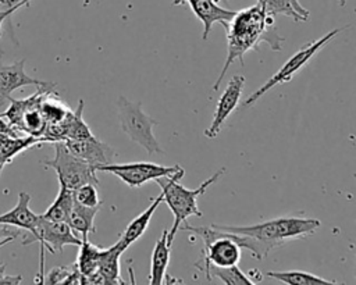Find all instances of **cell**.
Wrapping results in <instances>:
<instances>
[{"label": "cell", "instance_id": "6da1fadb", "mask_svg": "<svg viewBox=\"0 0 356 285\" xmlns=\"http://www.w3.org/2000/svg\"><path fill=\"white\" fill-rule=\"evenodd\" d=\"M225 29L228 39V56L216 83L211 88L213 90H218L232 61L238 58L241 64H243L242 61L246 51L256 49L261 42H267L273 50H280L281 43L284 42V38H281L275 31L274 17L270 15L259 1L252 7L236 11Z\"/></svg>", "mask_w": 356, "mask_h": 285}, {"label": "cell", "instance_id": "7a4b0ae2", "mask_svg": "<svg viewBox=\"0 0 356 285\" xmlns=\"http://www.w3.org/2000/svg\"><path fill=\"white\" fill-rule=\"evenodd\" d=\"M224 171H225V168L217 170L211 177H209L206 181H203L195 189H188L179 184L181 178L185 174L184 168H181V167L170 177H161V178L154 179L159 184V186L161 188L163 200L167 203V206L170 207V210L174 214V222L167 235L170 245H172L175 234L178 232L181 224H184L188 217H191V215L202 217L203 215V213L197 207V197L200 195H203L206 192V189L224 174Z\"/></svg>", "mask_w": 356, "mask_h": 285}, {"label": "cell", "instance_id": "3957f363", "mask_svg": "<svg viewBox=\"0 0 356 285\" xmlns=\"http://www.w3.org/2000/svg\"><path fill=\"white\" fill-rule=\"evenodd\" d=\"M320 225L321 222L317 218L295 217V215H282V217H277V218L261 221L252 225L211 224V227L221 231L253 236L260 242L268 245L271 249L281 246L288 241L309 236Z\"/></svg>", "mask_w": 356, "mask_h": 285}, {"label": "cell", "instance_id": "277c9868", "mask_svg": "<svg viewBox=\"0 0 356 285\" xmlns=\"http://www.w3.org/2000/svg\"><path fill=\"white\" fill-rule=\"evenodd\" d=\"M117 110L121 131L132 142L143 147L149 156L164 154L153 133V127L159 122L142 110L139 101H131L125 96H120L117 99Z\"/></svg>", "mask_w": 356, "mask_h": 285}, {"label": "cell", "instance_id": "5b68a950", "mask_svg": "<svg viewBox=\"0 0 356 285\" xmlns=\"http://www.w3.org/2000/svg\"><path fill=\"white\" fill-rule=\"evenodd\" d=\"M343 31V28H337L334 31H330L328 33H325L324 36H321L320 39L314 40V42H310V43H306L303 47H300L292 57H289L284 65L268 79L257 90H254L245 101H243V106L245 107H249L252 106L256 100H259L261 96H264L270 89H273L274 86L277 85H282V83H286L289 82L293 75L302 70L320 50L321 47H324L327 43H330L338 33H341Z\"/></svg>", "mask_w": 356, "mask_h": 285}, {"label": "cell", "instance_id": "8992f818", "mask_svg": "<svg viewBox=\"0 0 356 285\" xmlns=\"http://www.w3.org/2000/svg\"><path fill=\"white\" fill-rule=\"evenodd\" d=\"M53 143H54V157L51 160H43L42 164L56 171L60 185H64L71 190H74L75 188L86 182L99 185V179L96 177L97 171L92 164L70 153L63 140L53 142Z\"/></svg>", "mask_w": 356, "mask_h": 285}, {"label": "cell", "instance_id": "52a82bcc", "mask_svg": "<svg viewBox=\"0 0 356 285\" xmlns=\"http://www.w3.org/2000/svg\"><path fill=\"white\" fill-rule=\"evenodd\" d=\"M38 242L40 243V267L36 277V282L43 284L44 277V249L50 253H61L65 245H81V238H78L67 221H50L39 217L38 222Z\"/></svg>", "mask_w": 356, "mask_h": 285}, {"label": "cell", "instance_id": "ba28073f", "mask_svg": "<svg viewBox=\"0 0 356 285\" xmlns=\"http://www.w3.org/2000/svg\"><path fill=\"white\" fill-rule=\"evenodd\" d=\"M177 170H179V165L165 167L154 163H146V161H136V163H125V164H103L97 165L96 171L108 172L115 177H118L124 184H127L129 188H139L143 184L149 181H154L161 177H170Z\"/></svg>", "mask_w": 356, "mask_h": 285}, {"label": "cell", "instance_id": "9c48e42d", "mask_svg": "<svg viewBox=\"0 0 356 285\" xmlns=\"http://www.w3.org/2000/svg\"><path fill=\"white\" fill-rule=\"evenodd\" d=\"M243 86H245V76L243 75L238 74V75H234L229 79V82L227 83L224 92H222V95L220 96V99L217 101L211 124L204 131L206 138L214 139L220 133V131H221L222 125L225 124L227 118L229 117V114L238 107V104L241 101V97H242Z\"/></svg>", "mask_w": 356, "mask_h": 285}, {"label": "cell", "instance_id": "30bf717a", "mask_svg": "<svg viewBox=\"0 0 356 285\" xmlns=\"http://www.w3.org/2000/svg\"><path fill=\"white\" fill-rule=\"evenodd\" d=\"M29 202H31V195L26 192H19L17 204L10 211L0 214V224H6L18 229L28 231V236H24L22 245L38 242V238H39L38 222L40 215L35 214L31 210Z\"/></svg>", "mask_w": 356, "mask_h": 285}, {"label": "cell", "instance_id": "8fae6325", "mask_svg": "<svg viewBox=\"0 0 356 285\" xmlns=\"http://www.w3.org/2000/svg\"><path fill=\"white\" fill-rule=\"evenodd\" d=\"M63 142L70 153L92 164L95 168L97 165L111 163L113 157L115 156L114 149L97 139L96 136L88 139H65Z\"/></svg>", "mask_w": 356, "mask_h": 285}, {"label": "cell", "instance_id": "7c38bea8", "mask_svg": "<svg viewBox=\"0 0 356 285\" xmlns=\"http://www.w3.org/2000/svg\"><path fill=\"white\" fill-rule=\"evenodd\" d=\"M24 67H25L24 58L11 65L0 64V103L3 100H7L14 90L28 85H35L36 88L57 86L56 82H46V81H40L29 76L25 72Z\"/></svg>", "mask_w": 356, "mask_h": 285}, {"label": "cell", "instance_id": "4fadbf2b", "mask_svg": "<svg viewBox=\"0 0 356 285\" xmlns=\"http://www.w3.org/2000/svg\"><path fill=\"white\" fill-rule=\"evenodd\" d=\"M185 3L189 4L193 14L203 24V33H202L203 40H207L211 32V28L216 22H220L224 26H227L236 13V11L221 7L216 0H185Z\"/></svg>", "mask_w": 356, "mask_h": 285}, {"label": "cell", "instance_id": "5bb4252c", "mask_svg": "<svg viewBox=\"0 0 356 285\" xmlns=\"http://www.w3.org/2000/svg\"><path fill=\"white\" fill-rule=\"evenodd\" d=\"M168 229H163L161 236L156 241L152 257H150V272H149V284L152 285H160L165 281L167 268L170 263V254H171V245L167 239Z\"/></svg>", "mask_w": 356, "mask_h": 285}, {"label": "cell", "instance_id": "9a60e30c", "mask_svg": "<svg viewBox=\"0 0 356 285\" xmlns=\"http://www.w3.org/2000/svg\"><path fill=\"white\" fill-rule=\"evenodd\" d=\"M163 202V192L152 202V204L145 209L139 215H136L125 228V231L122 232L121 238L118 239V243L121 245V247L124 249V252L134 243L136 242L143 234L145 231L147 229L149 224H150V220L154 214V211L157 210V207L160 206V203Z\"/></svg>", "mask_w": 356, "mask_h": 285}, {"label": "cell", "instance_id": "2e32d148", "mask_svg": "<svg viewBox=\"0 0 356 285\" xmlns=\"http://www.w3.org/2000/svg\"><path fill=\"white\" fill-rule=\"evenodd\" d=\"M99 210H100V207H88V206L79 204L74 200V204L67 217V224L71 227V229L74 232L81 234L82 238H88L89 234L96 232L95 217Z\"/></svg>", "mask_w": 356, "mask_h": 285}, {"label": "cell", "instance_id": "e0dca14e", "mask_svg": "<svg viewBox=\"0 0 356 285\" xmlns=\"http://www.w3.org/2000/svg\"><path fill=\"white\" fill-rule=\"evenodd\" d=\"M124 253V249L118 243V241L110 246L103 247L97 271L102 275L104 284H121V275H120V257Z\"/></svg>", "mask_w": 356, "mask_h": 285}, {"label": "cell", "instance_id": "ac0fdd59", "mask_svg": "<svg viewBox=\"0 0 356 285\" xmlns=\"http://www.w3.org/2000/svg\"><path fill=\"white\" fill-rule=\"evenodd\" d=\"M263 4L264 10L275 17V15H285L292 18L296 22L309 21L310 13L306 10L299 0H256Z\"/></svg>", "mask_w": 356, "mask_h": 285}, {"label": "cell", "instance_id": "d6986e66", "mask_svg": "<svg viewBox=\"0 0 356 285\" xmlns=\"http://www.w3.org/2000/svg\"><path fill=\"white\" fill-rule=\"evenodd\" d=\"M40 143H43L42 138H35L29 135L25 138H19V136L14 138V136H7L0 133V174L3 167L7 163H10L18 153Z\"/></svg>", "mask_w": 356, "mask_h": 285}, {"label": "cell", "instance_id": "ffe728a7", "mask_svg": "<svg viewBox=\"0 0 356 285\" xmlns=\"http://www.w3.org/2000/svg\"><path fill=\"white\" fill-rule=\"evenodd\" d=\"M267 277L277 279L282 284L289 285H324V284H337L335 281L318 277L316 274L300 271V270H291V271H267Z\"/></svg>", "mask_w": 356, "mask_h": 285}, {"label": "cell", "instance_id": "44dd1931", "mask_svg": "<svg viewBox=\"0 0 356 285\" xmlns=\"http://www.w3.org/2000/svg\"><path fill=\"white\" fill-rule=\"evenodd\" d=\"M103 247H99L88 241V238L81 239L79 245V252L76 256L75 266L81 275H89L97 271L99 267V260L102 254Z\"/></svg>", "mask_w": 356, "mask_h": 285}, {"label": "cell", "instance_id": "7402d4cb", "mask_svg": "<svg viewBox=\"0 0 356 285\" xmlns=\"http://www.w3.org/2000/svg\"><path fill=\"white\" fill-rule=\"evenodd\" d=\"M206 278L210 281L211 278H218L222 284L227 285H254V281L245 274L238 264L229 267H218V266H209Z\"/></svg>", "mask_w": 356, "mask_h": 285}, {"label": "cell", "instance_id": "603a6c76", "mask_svg": "<svg viewBox=\"0 0 356 285\" xmlns=\"http://www.w3.org/2000/svg\"><path fill=\"white\" fill-rule=\"evenodd\" d=\"M72 204H74L72 190L65 188L64 185H60L57 197L47 207V210L40 215L46 220H50V221H67V217L70 214V210H71Z\"/></svg>", "mask_w": 356, "mask_h": 285}, {"label": "cell", "instance_id": "cb8c5ba5", "mask_svg": "<svg viewBox=\"0 0 356 285\" xmlns=\"http://www.w3.org/2000/svg\"><path fill=\"white\" fill-rule=\"evenodd\" d=\"M82 111H83V100L81 99L78 101V108L74 113L71 111V114H70V117L67 120L65 139H88V138H93L95 136L92 133V131L89 129L88 124L83 121Z\"/></svg>", "mask_w": 356, "mask_h": 285}, {"label": "cell", "instance_id": "d4e9b609", "mask_svg": "<svg viewBox=\"0 0 356 285\" xmlns=\"http://www.w3.org/2000/svg\"><path fill=\"white\" fill-rule=\"evenodd\" d=\"M43 284H81V272L75 264L54 267L43 277Z\"/></svg>", "mask_w": 356, "mask_h": 285}, {"label": "cell", "instance_id": "484cf974", "mask_svg": "<svg viewBox=\"0 0 356 285\" xmlns=\"http://www.w3.org/2000/svg\"><path fill=\"white\" fill-rule=\"evenodd\" d=\"M74 200L79 204L88 206V207H100L102 206V199L99 196L97 185L92 182H86L72 190Z\"/></svg>", "mask_w": 356, "mask_h": 285}, {"label": "cell", "instance_id": "4316f807", "mask_svg": "<svg viewBox=\"0 0 356 285\" xmlns=\"http://www.w3.org/2000/svg\"><path fill=\"white\" fill-rule=\"evenodd\" d=\"M18 236H22L21 229H18V228L13 229V228H10V225L0 224V247L4 246L6 243L13 242V241L17 239Z\"/></svg>", "mask_w": 356, "mask_h": 285}, {"label": "cell", "instance_id": "83f0119b", "mask_svg": "<svg viewBox=\"0 0 356 285\" xmlns=\"http://www.w3.org/2000/svg\"><path fill=\"white\" fill-rule=\"evenodd\" d=\"M31 0H0V10H18L24 6H29Z\"/></svg>", "mask_w": 356, "mask_h": 285}, {"label": "cell", "instance_id": "f1b7e54d", "mask_svg": "<svg viewBox=\"0 0 356 285\" xmlns=\"http://www.w3.org/2000/svg\"><path fill=\"white\" fill-rule=\"evenodd\" d=\"M21 281H22L21 275H7V274L0 275V285H15V284H19Z\"/></svg>", "mask_w": 356, "mask_h": 285}, {"label": "cell", "instance_id": "f546056e", "mask_svg": "<svg viewBox=\"0 0 356 285\" xmlns=\"http://www.w3.org/2000/svg\"><path fill=\"white\" fill-rule=\"evenodd\" d=\"M17 10L14 8H10V10H0V36H1V26H3V22L11 15L14 14ZM1 57H3V51H1V46H0V64H1Z\"/></svg>", "mask_w": 356, "mask_h": 285}, {"label": "cell", "instance_id": "4dcf8cb0", "mask_svg": "<svg viewBox=\"0 0 356 285\" xmlns=\"http://www.w3.org/2000/svg\"><path fill=\"white\" fill-rule=\"evenodd\" d=\"M3 274H6V264L0 261V275H3Z\"/></svg>", "mask_w": 356, "mask_h": 285}, {"label": "cell", "instance_id": "1f68e13d", "mask_svg": "<svg viewBox=\"0 0 356 285\" xmlns=\"http://www.w3.org/2000/svg\"><path fill=\"white\" fill-rule=\"evenodd\" d=\"M185 3V0H172V4L174 6H181V4H184Z\"/></svg>", "mask_w": 356, "mask_h": 285}, {"label": "cell", "instance_id": "d6a6232c", "mask_svg": "<svg viewBox=\"0 0 356 285\" xmlns=\"http://www.w3.org/2000/svg\"><path fill=\"white\" fill-rule=\"evenodd\" d=\"M338 1H339V4H341V6H345V3H346L345 0H338Z\"/></svg>", "mask_w": 356, "mask_h": 285}, {"label": "cell", "instance_id": "836d02e7", "mask_svg": "<svg viewBox=\"0 0 356 285\" xmlns=\"http://www.w3.org/2000/svg\"><path fill=\"white\" fill-rule=\"evenodd\" d=\"M216 1H218V0H216Z\"/></svg>", "mask_w": 356, "mask_h": 285}]
</instances>
